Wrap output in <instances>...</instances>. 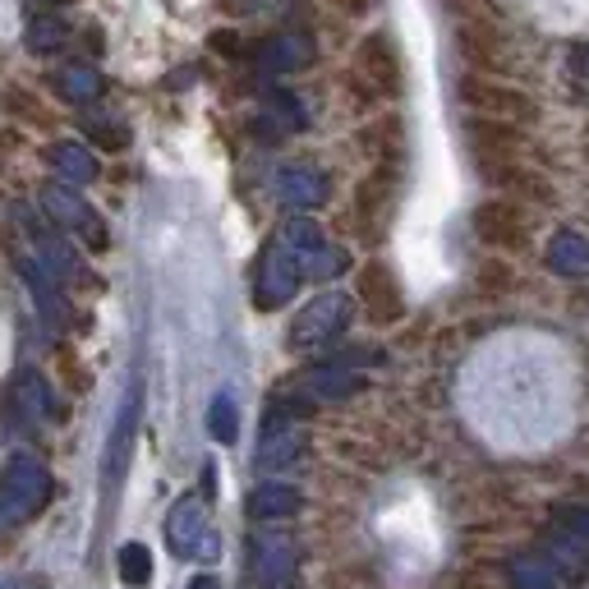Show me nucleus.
I'll return each instance as SVG.
<instances>
[{
    "label": "nucleus",
    "mask_w": 589,
    "mask_h": 589,
    "mask_svg": "<svg viewBox=\"0 0 589 589\" xmlns=\"http://www.w3.org/2000/svg\"><path fill=\"white\" fill-rule=\"evenodd\" d=\"M0 589H47V580H38V576H10Z\"/></svg>",
    "instance_id": "c85d7f7f"
},
{
    "label": "nucleus",
    "mask_w": 589,
    "mask_h": 589,
    "mask_svg": "<svg viewBox=\"0 0 589 589\" xmlns=\"http://www.w3.org/2000/svg\"><path fill=\"white\" fill-rule=\"evenodd\" d=\"M47 162L55 166L60 184H92L98 180V162H92V152L83 143H55L47 152Z\"/></svg>",
    "instance_id": "f3484780"
},
{
    "label": "nucleus",
    "mask_w": 589,
    "mask_h": 589,
    "mask_svg": "<svg viewBox=\"0 0 589 589\" xmlns=\"http://www.w3.org/2000/svg\"><path fill=\"white\" fill-rule=\"evenodd\" d=\"M55 92L65 102H74V106H88V102L102 98V74L92 70V65H65V70L55 74Z\"/></svg>",
    "instance_id": "aec40b11"
},
{
    "label": "nucleus",
    "mask_w": 589,
    "mask_h": 589,
    "mask_svg": "<svg viewBox=\"0 0 589 589\" xmlns=\"http://www.w3.org/2000/svg\"><path fill=\"white\" fill-rule=\"evenodd\" d=\"M304 282V263L282 244V235H276L263 258H258V282H254V304L258 308H282Z\"/></svg>",
    "instance_id": "39448f33"
},
{
    "label": "nucleus",
    "mask_w": 589,
    "mask_h": 589,
    "mask_svg": "<svg viewBox=\"0 0 589 589\" xmlns=\"http://www.w3.org/2000/svg\"><path fill=\"white\" fill-rule=\"evenodd\" d=\"M475 231L488 240V244H520V216L507 207V203H484L475 212Z\"/></svg>",
    "instance_id": "6ab92c4d"
},
{
    "label": "nucleus",
    "mask_w": 589,
    "mask_h": 589,
    "mask_svg": "<svg viewBox=\"0 0 589 589\" xmlns=\"http://www.w3.org/2000/svg\"><path fill=\"white\" fill-rule=\"evenodd\" d=\"M460 98L470 102L475 111H492V115H525V111H530V98H525V92L502 88V83H484V79H465Z\"/></svg>",
    "instance_id": "ddd939ff"
},
{
    "label": "nucleus",
    "mask_w": 589,
    "mask_h": 589,
    "mask_svg": "<svg viewBox=\"0 0 589 589\" xmlns=\"http://www.w3.org/2000/svg\"><path fill=\"white\" fill-rule=\"evenodd\" d=\"M299 387L314 400H346V396L359 392V378L351 374V368H341V364H318V368H308Z\"/></svg>",
    "instance_id": "dca6fc26"
},
{
    "label": "nucleus",
    "mask_w": 589,
    "mask_h": 589,
    "mask_svg": "<svg viewBox=\"0 0 589 589\" xmlns=\"http://www.w3.org/2000/svg\"><path fill=\"white\" fill-rule=\"evenodd\" d=\"M557 520H562L576 539L589 544V507H557Z\"/></svg>",
    "instance_id": "bb28decb"
},
{
    "label": "nucleus",
    "mask_w": 589,
    "mask_h": 589,
    "mask_svg": "<svg viewBox=\"0 0 589 589\" xmlns=\"http://www.w3.org/2000/svg\"><path fill=\"white\" fill-rule=\"evenodd\" d=\"M314 60V42L304 33H272L263 47H258V70L263 74H295Z\"/></svg>",
    "instance_id": "f8f14e48"
},
{
    "label": "nucleus",
    "mask_w": 589,
    "mask_h": 589,
    "mask_svg": "<svg viewBox=\"0 0 589 589\" xmlns=\"http://www.w3.org/2000/svg\"><path fill=\"white\" fill-rule=\"evenodd\" d=\"M332 194V184L318 166H282L276 171V199L295 212H308V207H323Z\"/></svg>",
    "instance_id": "9d476101"
},
{
    "label": "nucleus",
    "mask_w": 589,
    "mask_h": 589,
    "mask_svg": "<svg viewBox=\"0 0 589 589\" xmlns=\"http://www.w3.org/2000/svg\"><path fill=\"white\" fill-rule=\"evenodd\" d=\"M511 585L516 589H557V571L548 557L520 552V557H511Z\"/></svg>",
    "instance_id": "5701e85b"
},
{
    "label": "nucleus",
    "mask_w": 589,
    "mask_h": 589,
    "mask_svg": "<svg viewBox=\"0 0 589 589\" xmlns=\"http://www.w3.org/2000/svg\"><path fill=\"white\" fill-rule=\"evenodd\" d=\"M51 502V470L38 456H14L0 475V530H19Z\"/></svg>",
    "instance_id": "f257e3e1"
},
{
    "label": "nucleus",
    "mask_w": 589,
    "mask_h": 589,
    "mask_svg": "<svg viewBox=\"0 0 589 589\" xmlns=\"http://www.w3.org/2000/svg\"><path fill=\"white\" fill-rule=\"evenodd\" d=\"M359 299H364V308H368V318L374 323H396L400 318V286L392 282V272L383 267V263H368L364 272H359Z\"/></svg>",
    "instance_id": "9b49d317"
},
{
    "label": "nucleus",
    "mask_w": 589,
    "mask_h": 589,
    "mask_svg": "<svg viewBox=\"0 0 589 589\" xmlns=\"http://www.w3.org/2000/svg\"><path fill=\"white\" fill-rule=\"evenodd\" d=\"M42 212H47V222H55L60 231H83L92 240V250H102V244H106V231L98 222V212L74 194V184H47V190H42Z\"/></svg>",
    "instance_id": "0eeeda50"
},
{
    "label": "nucleus",
    "mask_w": 589,
    "mask_h": 589,
    "mask_svg": "<svg viewBox=\"0 0 589 589\" xmlns=\"http://www.w3.org/2000/svg\"><path fill=\"white\" fill-rule=\"evenodd\" d=\"M304 456V428L291 410H272L267 424H263V438H258V451L254 460L263 465V470H286V465H295Z\"/></svg>",
    "instance_id": "6e6552de"
},
{
    "label": "nucleus",
    "mask_w": 589,
    "mask_h": 589,
    "mask_svg": "<svg viewBox=\"0 0 589 589\" xmlns=\"http://www.w3.org/2000/svg\"><path fill=\"white\" fill-rule=\"evenodd\" d=\"M70 42V28L60 23L55 14H38L33 23H28V51H38V55H51Z\"/></svg>",
    "instance_id": "b1692460"
},
{
    "label": "nucleus",
    "mask_w": 589,
    "mask_h": 589,
    "mask_svg": "<svg viewBox=\"0 0 589 589\" xmlns=\"http://www.w3.org/2000/svg\"><path fill=\"white\" fill-rule=\"evenodd\" d=\"M332 6H336L341 14H368V10L378 6V0H332Z\"/></svg>",
    "instance_id": "cd10ccee"
},
{
    "label": "nucleus",
    "mask_w": 589,
    "mask_h": 589,
    "mask_svg": "<svg viewBox=\"0 0 589 589\" xmlns=\"http://www.w3.org/2000/svg\"><path fill=\"white\" fill-rule=\"evenodd\" d=\"M351 323V295H341V291H327L318 299H308L295 323H291V346L295 351H318V346H332V341L346 332Z\"/></svg>",
    "instance_id": "f03ea898"
},
{
    "label": "nucleus",
    "mask_w": 589,
    "mask_h": 589,
    "mask_svg": "<svg viewBox=\"0 0 589 589\" xmlns=\"http://www.w3.org/2000/svg\"><path fill=\"white\" fill-rule=\"evenodd\" d=\"M207 433L222 447H231L240 438V406H235V396L231 392H216L212 396V406H207Z\"/></svg>",
    "instance_id": "4be33fe9"
},
{
    "label": "nucleus",
    "mask_w": 589,
    "mask_h": 589,
    "mask_svg": "<svg viewBox=\"0 0 589 589\" xmlns=\"http://www.w3.org/2000/svg\"><path fill=\"white\" fill-rule=\"evenodd\" d=\"M548 267L557 276H571V282L576 276H589V240L576 231H557L548 240Z\"/></svg>",
    "instance_id": "2eb2a0df"
},
{
    "label": "nucleus",
    "mask_w": 589,
    "mask_h": 589,
    "mask_svg": "<svg viewBox=\"0 0 589 589\" xmlns=\"http://www.w3.org/2000/svg\"><path fill=\"white\" fill-rule=\"evenodd\" d=\"M548 562H552V571L557 576H567L571 585H585L589 580V557H585V548H580V539L571 535V530H562V535H552L548 539Z\"/></svg>",
    "instance_id": "a211bd4d"
},
{
    "label": "nucleus",
    "mask_w": 589,
    "mask_h": 589,
    "mask_svg": "<svg viewBox=\"0 0 589 589\" xmlns=\"http://www.w3.org/2000/svg\"><path fill=\"white\" fill-rule=\"evenodd\" d=\"M134 433H139V383L125 392L120 400V415L111 424V438H106V456H102V479H106V492L120 488L130 470V456H134Z\"/></svg>",
    "instance_id": "423d86ee"
},
{
    "label": "nucleus",
    "mask_w": 589,
    "mask_h": 589,
    "mask_svg": "<svg viewBox=\"0 0 589 589\" xmlns=\"http://www.w3.org/2000/svg\"><path fill=\"white\" fill-rule=\"evenodd\" d=\"M194 589H216V580H212V576H199V580H194Z\"/></svg>",
    "instance_id": "c756f323"
},
{
    "label": "nucleus",
    "mask_w": 589,
    "mask_h": 589,
    "mask_svg": "<svg viewBox=\"0 0 589 589\" xmlns=\"http://www.w3.org/2000/svg\"><path fill=\"white\" fill-rule=\"evenodd\" d=\"M14 415L23 424H42L51 415V392H47V383L38 374H23L14 383Z\"/></svg>",
    "instance_id": "412c9836"
},
{
    "label": "nucleus",
    "mask_w": 589,
    "mask_h": 589,
    "mask_svg": "<svg viewBox=\"0 0 589 589\" xmlns=\"http://www.w3.org/2000/svg\"><path fill=\"white\" fill-rule=\"evenodd\" d=\"M299 576V548L286 535H254L250 544V589H291Z\"/></svg>",
    "instance_id": "20e7f679"
},
{
    "label": "nucleus",
    "mask_w": 589,
    "mask_h": 589,
    "mask_svg": "<svg viewBox=\"0 0 589 589\" xmlns=\"http://www.w3.org/2000/svg\"><path fill=\"white\" fill-rule=\"evenodd\" d=\"M355 74L368 88H374V92H383V98H396V92H400V55H396V47H392L387 33H368L359 42V51H355Z\"/></svg>",
    "instance_id": "1a4fd4ad"
},
{
    "label": "nucleus",
    "mask_w": 589,
    "mask_h": 589,
    "mask_svg": "<svg viewBox=\"0 0 589 589\" xmlns=\"http://www.w3.org/2000/svg\"><path fill=\"white\" fill-rule=\"evenodd\" d=\"M341 267H346V254L332 250V244H327L323 254H314V263H308V272H304V276H314V282H327V276H336Z\"/></svg>",
    "instance_id": "a878e982"
},
{
    "label": "nucleus",
    "mask_w": 589,
    "mask_h": 589,
    "mask_svg": "<svg viewBox=\"0 0 589 589\" xmlns=\"http://www.w3.org/2000/svg\"><path fill=\"white\" fill-rule=\"evenodd\" d=\"M166 544L175 557H199V562H212L222 544H216L212 525H207V507L199 498H180L166 516Z\"/></svg>",
    "instance_id": "7ed1b4c3"
},
{
    "label": "nucleus",
    "mask_w": 589,
    "mask_h": 589,
    "mask_svg": "<svg viewBox=\"0 0 589 589\" xmlns=\"http://www.w3.org/2000/svg\"><path fill=\"white\" fill-rule=\"evenodd\" d=\"M115 567H120V580L125 585H148L152 580V552H148V544H125L120 548V557H115Z\"/></svg>",
    "instance_id": "393cba45"
},
{
    "label": "nucleus",
    "mask_w": 589,
    "mask_h": 589,
    "mask_svg": "<svg viewBox=\"0 0 589 589\" xmlns=\"http://www.w3.org/2000/svg\"><path fill=\"white\" fill-rule=\"evenodd\" d=\"M299 507H304L299 488L282 484V479H267L250 492V516L254 520H291V516H299Z\"/></svg>",
    "instance_id": "4468645a"
}]
</instances>
